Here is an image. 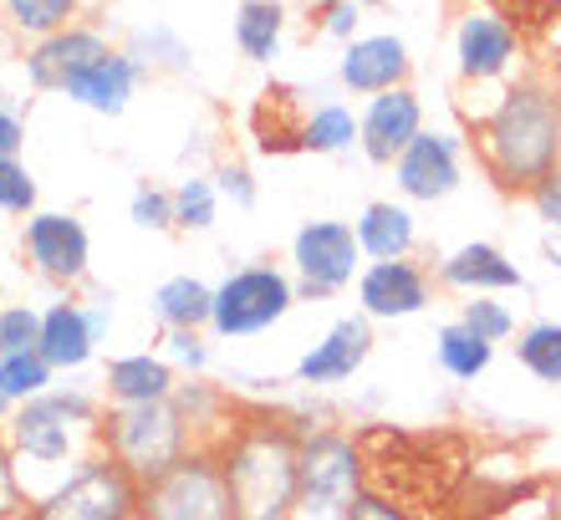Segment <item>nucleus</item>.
I'll list each match as a JSON object with an SVG mask.
<instances>
[{"label":"nucleus","instance_id":"obj_1","mask_svg":"<svg viewBox=\"0 0 561 520\" xmlns=\"http://www.w3.org/2000/svg\"><path fill=\"white\" fill-rule=\"evenodd\" d=\"M474 159L505 194H526L561 164V88L541 72L511 77L501 103L474 123Z\"/></svg>","mask_w":561,"mask_h":520},{"label":"nucleus","instance_id":"obj_2","mask_svg":"<svg viewBox=\"0 0 561 520\" xmlns=\"http://www.w3.org/2000/svg\"><path fill=\"white\" fill-rule=\"evenodd\" d=\"M103 414H107L103 393L72 383H57L42 398L11 408V418L0 429H5V444L15 454L21 485H26V506L42 490H51L72 464H82L88 454L103 449Z\"/></svg>","mask_w":561,"mask_h":520},{"label":"nucleus","instance_id":"obj_3","mask_svg":"<svg viewBox=\"0 0 561 520\" xmlns=\"http://www.w3.org/2000/svg\"><path fill=\"white\" fill-rule=\"evenodd\" d=\"M220 470L236 520H291L301 495V424L266 408H240L220 439Z\"/></svg>","mask_w":561,"mask_h":520},{"label":"nucleus","instance_id":"obj_4","mask_svg":"<svg viewBox=\"0 0 561 520\" xmlns=\"http://www.w3.org/2000/svg\"><path fill=\"white\" fill-rule=\"evenodd\" d=\"M194 444L190 418L174 398L163 403H138V408H107L103 414V454L123 464L138 485L169 475Z\"/></svg>","mask_w":561,"mask_h":520},{"label":"nucleus","instance_id":"obj_5","mask_svg":"<svg viewBox=\"0 0 561 520\" xmlns=\"http://www.w3.org/2000/svg\"><path fill=\"white\" fill-rule=\"evenodd\" d=\"M301 301L291 270L271 266V261H251V266L225 270L215 281V312H209V337L220 343H240V337H261V332L280 327L291 307Z\"/></svg>","mask_w":561,"mask_h":520},{"label":"nucleus","instance_id":"obj_6","mask_svg":"<svg viewBox=\"0 0 561 520\" xmlns=\"http://www.w3.org/2000/svg\"><path fill=\"white\" fill-rule=\"evenodd\" d=\"M26 520H138V479L98 449L21 510Z\"/></svg>","mask_w":561,"mask_h":520},{"label":"nucleus","instance_id":"obj_7","mask_svg":"<svg viewBox=\"0 0 561 520\" xmlns=\"http://www.w3.org/2000/svg\"><path fill=\"white\" fill-rule=\"evenodd\" d=\"M368 490L363 449L342 429H301V495L291 520H347L353 500Z\"/></svg>","mask_w":561,"mask_h":520},{"label":"nucleus","instance_id":"obj_8","mask_svg":"<svg viewBox=\"0 0 561 520\" xmlns=\"http://www.w3.org/2000/svg\"><path fill=\"white\" fill-rule=\"evenodd\" d=\"M138 520H236L220 454L190 449L169 475L138 485Z\"/></svg>","mask_w":561,"mask_h":520},{"label":"nucleus","instance_id":"obj_9","mask_svg":"<svg viewBox=\"0 0 561 520\" xmlns=\"http://www.w3.org/2000/svg\"><path fill=\"white\" fill-rule=\"evenodd\" d=\"M291 281L301 301H332L353 291L368 255L357 245V230L347 220H307L291 235Z\"/></svg>","mask_w":561,"mask_h":520},{"label":"nucleus","instance_id":"obj_10","mask_svg":"<svg viewBox=\"0 0 561 520\" xmlns=\"http://www.w3.org/2000/svg\"><path fill=\"white\" fill-rule=\"evenodd\" d=\"M21 261L51 291H82L92 276V235L72 209H36L21 220Z\"/></svg>","mask_w":561,"mask_h":520},{"label":"nucleus","instance_id":"obj_11","mask_svg":"<svg viewBox=\"0 0 561 520\" xmlns=\"http://www.w3.org/2000/svg\"><path fill=\"white\" fill-rule=\"evenodd\" d=\"M113 327V297L107 291H57L42 307V357L57 372H82L98 357Z\"/></svg>","mask_w":561,"mask_h":520},{"label":"nucleus","instance_id":"obj_12","mask_svg":"<svg viewBox=\"0 0 561 520\" xmlns=\"http://www.w3.org/2000/svg\"><path fill=\"white\" fill-rule=\"evenodd\" d=\"M520 67V36L495 5H470L455 21V72L459 88H505Z\"/></svg>","mask_w":561,"mask_h":520},{"label":"nucleus","instance_id":"obj_13","mask_svg":"<svg viewBox=\"0 0 561 520\" xmlns=\"http://www.w3.org/2000/svg\"><path fill=\"white\" fill-rule=\"evenodd\" d=\"M459 178H465V143L444 128H424L393 164V189L403 194V205H439L459 189Z\"/></svg>","mask_w":561,"mask_h":520},{"label":"nucleus","instance_id":"obj_14","mask_svg":"<svg viewBox=\"0 0 561 520\" xmlns=\"http://www.w3.org/2000/svg\"><path fill=\"white\" fill-rule=\"evenodd\" d=\"M424 134V103H419L414 88H393L378 92L363 103L357 113V153L368 159L373 169H393L399 153Z\"/></svg>","mask_w":561,"mask_h":520},{"label":"nucleus","instance_id":"obj_15","mask_svg":"<svg viewBox=\"0 0 561 520\" xmlns=\"http://www.w3.org/2000/svg\"><path fill=\"white\" fill-rule=\"evenodd\" d=\"M113 42H107L103 26L92 21H77V26L46 36V42H31L26 57H21V77H26L31 92H61L77 72H88L98 57H107Z\"/></svg>","mask_w":561,"mask_h":520},{"label":"nucleus","instance_id":"obj_16","mask_svg":"<svg viewBox=\"0 0 561 520\" xmlns=\"http://www.w3.org/2000/svg\"><path fill=\"white\" fill-rule=\"evenodd\" d=\"M373 357V322L363 312L353 316H337L332 327L296 357V372L291 383L301 388H337V383H353L363 362Z\"/></svg>","mask_w":561,"mask_h":520},{"label":"nucleus","instance_id":"obj_17","mask_svg":"<svg viewBox=\"0 0 561 520\" xmlns=\"http://www.w3.org/2000/svg\"><path fill=\"white\" fill-rule=\"evenodd\" d=\"M353 291L357 312L368 322H409V316L428 312V301H434V281L414 261H368Z\"/></svg>","mask_w":561,"mask_h":520},{"label":"nucleus","instance_id":"obj_18","mask_svg":"<svg viewBox=\"0 0 561 520\" xmlns=\"http://www.w3.org/2000/svg\"><path fill=\"white\" fill-rule=\"evenodd\" d=\"M409 72H414V57H409V42L393 36V31H368V36H353L337 57V88L353 92V97H378V92L409 88Z\"/></svg>","mask_w":561,"mask_h":520},{"label":"nucleus","instance_id":"obj_19","mask_svg":"<svg viewBox=\"0 0 561 520\" xmlns=\"http://www.w3.org/2000/svg\"><path fill=\"white\" fill-rule=\"evenodd\" d=\"M434 281L459 297H505V291H526V270L490 240H465L449 255H439Z\"/></svg>","mask_w":561,"mask_h":520},{"label":"nucleus","instance_id":"obj_20","mask_svg":"<svg viewBox=\"0 0 561 520\" xmlns=\"http://www.w3.org/2000/svg\"><path fill=\"white\" fill-rule=\"evenodd\" d=\"M138 88H144V72H138V61L123 51V46H113L107 57H98L88 67V72H77L67 88H61V97L72 107H82V113H98V118H123L128 107H134Z\"/></svg>","mask_w":561,"mask_h":520},{"label":"nucleus","instance_id":"obj_21","mask_svg":"<svg viewBox=\"0 0 561 520\" xmlns=\"http://www.w3.org/2000/svg\"><path fill=\"white\" fill-rule=\"evenodd\" d=\"M98 393L107 398V408L163 403V398H174L179 393V372L163 353H123V357H107Z\"/></svg>","mask_w":561,"mask_h":520},{"label":"nucleus","instance_id":"obj_22","mask_svg":"<svg viewBox=\"0 0 561 520\" xmlns=\"http://www.w3.org/2000/svg\"><path fill=\"white\" fill-rule=\"evenodd\" d=\"M353 230L368 261H409L419 245V220L403 199H373V205H363Z\"/></svg>","mask_w":561,"mask_h":520},{"label":"nucleus","instance_id":"obj_23","mask_svg":"<svg viewBox=\"0 0 561 520\" xmlns=\"http://www.w3.org/2000/svg\"><path fill=\"white\" fill-rule=\"evenodd\" d=\"M174 403L190 418V434L199 449H220V439L236 429V418H240L236 393L225 383H205V378H179Z\"/></svg>","mask_w":561,"mask_h":520},{"label":"nucleus","instance_id":"obj_24","mask_svg":"<svg viewBox=\"0 0 561 520\" xmlns=\"http://www.w3.org/2000/svg\"><path fill=\"white\" fill-rule=\"evenodd\" d=\"M148 312L163 332H209V312H215V286L199 276H169L153 286Z\"/></svg>","mask_w":561,"mask_h":520},{"label":"nucleus","instance_id":"obj_25","mask_svg":"<svg viewBox=\"0 0 561 520\" xmlns=\"http://www.w3.org/2000/svg\"><path fill=\"white\" fill-rule=\"evenodd\" d=\"M230 31H236L240 57L255 61V67H271L286 46V5L280 0H240Z\"/></svg>","mask_w":561,"mask_h":520},{"label":"nucleus","instance_id":"obj_26","mask_svg":"<svg viewBox=\"0 0 561 520\" xmlns=\"http://www.w3.org/2000/svg\"><path fill=\"white\" fill-rule=\"evenodd\" d=\"M296 149L301 153H322V159H332V153H353L357 149V113L347 103H317L307 113V118L296 123Z\"/></svg>","mask_w":561,"mask_h":520},{"label":"nucleus","instance_id":"obj_27","mask_svg":"<svg viewBox=\"0 0 561 520\" xmlns=\"http://www.w3.org/2000/svg\"><path fill=\"white\" fill-rule=\"evenodd\" d=\"M434 362H439L455 383H474V378H485L490 362H495V343H485L480 332H470L465 322H444L434 332Z\"/></svg>","mask_w":561,"mask_h":520},{"label":"nucleus","instance_id":"obj_28","mask_svg":"<svg viewBox=\"0 0 561 520\" xmlns=\"http://www.w3.org/2000/svg\"><path fill=\"white\" fill-rule=\"evenodd\" d=\"M82 15V0H0V21L11 31L15 42H46L57 31L77 26Z\"/></svg>","mask_w":561,"mask_h":520},{"label":"nucleus","instance_id":"obj_29","mask_svg":"<svg viewBox=\"0 0 561 520\" xmlns=\"http://www.w3.org/2000/svg\"><path fill=\"white\" fill-rule=\"evenodd\" d=\"M123 51L138 61V72L144 77H184V72H194L190 42H184L179 31H169V26H138L134 36L123 42Z\"/></svg>","mask_w":561,"mask_h":520},{"label":"nucleus","instance_id":"obj_30","mask_svg":"<svg viewBox=\"0 0 561 520\" xmlns=\"http://www.w3.org/2000/svg\"><path fill=\"white\" fill-rule=\"evenodd\" d=\"M57 378H61V372L42 357V347L0 357V393H5V403H11V408H21V403L51 393V388H57Z\"/></svg>","mask_w":561,"mask_h":520},{"label":"nucleus","instance_id":"obj_31","mask_svg":"<svg viewBox=\"0 0 561 520\" xmlns=\"http://www.w3.org/2000/svg\"><path fill=\"white\" fill-rule=\"evenodd\" d=\"M220 189H215V178L205 174H190L174 184V230H184V235H205V230H215V220H220Z\"/></svg>","mask_w":561,"mask_h":520},{"label":"nucleus","instance_id":"obj_32","mask_svg":"<svg viewBox=\"0 0 561 520\" xmlns=\"http://www.w3.org/2000/svg\"><path fill=\"white\" fill-rule=\"evenodd\" d=\"M516 362L531 372L536 383H561V322H531L516 332Z\"/></svg>","mask_w":561,"mask_h":520},{"label":"nucleus","instance_id":"obj_33","mask_svg":"<svg viewBox=\"0 0 561 520\" xmlns=\"http://www.w3.org/2000/svg\"><path fill=\"white\" fill-rule=\"evenodd\" d=\"M459 322L470 332H480V337L495 347L516 337V312H511L501 297H465L459 301Z\"/></svg>","mask_w":561,"mask_h":520},{"label":"nucleus","instance_id":"obj_34","mask_svg":"<svg viewBox=\"0 0 561 520\" xmlns=\"http://www.w3.org/2000/svg\"><path fill=\"white\" fill-rule=\"evenodd\" d=\"M36 209H42V194H36V174L26 169V159H0V215L26 220Z\"/></svg>","mask_w":561,"mask_h":520},{"label":"nucleus","instance_id":"obj_35","mask_svg":"<svg viewBox=\"0 0 561 520\" xmlns=\"http://www.w3.org/2000/svg\"><path fill=\"white\" fill-rule=\"evenodd\" d=\"M36 343H42V307L5 301V307H0V357L31 353Z\"/></svg>","mask_w":561,"mask_h":520},{"label":"nucleus","instance_id":"obj_36","mask_svg":"<svg viewBox=\"0 0 561 520\" xmlns=\"http://www.w3.org/2000/svg\"><path fill=\"white\" fill-rule=\"evenodd\" d=\"M159 353L174 362L179 378H205L209 372V332H163L159 337Z\"/></svg>","mask_w":561,"mask_h":520},{"label":"nucleus","instance_id":"obj_37","mask_svg":"<svg viewBox=\"0 0 561 520\" xmlns=\"http://www.w3.org/2000/svg\"><path fill=\"white\" fill-rule=\"evenodd\" d=\"M128 220L138 224V230H153V235H163V230H174V189H159V184H138L134 199H128Z\"/></svg>","mask_w":561,"mask_h":520},{"label":"nucleus","instance_id":"obj_38","mask_svg":"<svg viewBox=\"0 0 561 520\" xmlns=\"http://www.w3.org/2000/svg\"><path fill=\"white\" fill-rule=\"evenodd\" d=\"M311 26H317V36H327V42L347 46L353 36H363V5L357 0H317L311 5Z\"/></svg>","mask_w":561,"mask_h":520},{"label":"nucleus","instance_id":"obj_39","mask_svg":"<svg viewBox=\"0 0 561 520\" xmlns=\"http://www.w3.org/2000/svg\"><path fill=\"white\" fill-rule=\"evenodd\" d=\"M215 189H220V199L230 209H255V199H261V189H255V174L245 164H236V159H225L220 169H215Z\"/></svg>","mask_w":561,"mask_h":520},{"label":"nucleus","instance_id":"obj_40","mask_svg":"<svg viewBox=\"0 0 561 520\" xmlns=\"http://www.w3.org/2000/svg\"><path fill=\"white\" fill-rule=\"evenodd\" d=\"M21 510H26V485H21L15 454L5 444V429H0V516H21Z\"/></svg>","mask_w":561,"mask_h":520},{"label":"nucleus","instance_id":"obj_41","mask_svg":"<svg viewBox=\"0 0 561 520\" xmlns=\"http://www.w3.org/2000/svg\"><path fill=\"white\" fill-rule=\"evenodd\" d=\"M347 520H414V516H409L399 500H388V495L363 490V495L353 500V510H347Z\"/></svg>","mask_w":561,"mask_h":520},{"label":"nucleus","instance_id":"obj_42","mask_svg":"<svg viewBox=\"0 0 561 520\" xmlns=\"http://www.w3.org/2000/svg\"><path fill=\"white\" fill-rule=\"evenodd\" d=\"M531 209L541 215V224H557L561 230V164L531 189Z\"/></svg>","mask_w":561,"mask_h":520},{"label":"nucleus","instance_id":"obj_43","mask_svg":"<svg viewBox=\"0 0 561 520\" xmlns=\"http://www.w3.org/2000/svg\"><path fill=\"white\" fill-rule=\"evenodd\" d=\"M26 149V118L15 103H0V159H21Z\"/></svg>","mask_w":561,"mask_h":520},{"label":"nucleus","instance_id":"obj_44","mask_svg":"<svg viewBox=\"0 0 561 520\" xmlns=\"http://www.w3.org/2000/svg\"><path fill=\"white\" fill-rule=\"evenodd\" d=\"M541 255H547L551 270H561V230H557V224H547V230H541Z\"/></svg>","mask_w":561,"mask_h":520},{"label":"nucleus","instance_id":"obj_45","mask_svg":"<svg viewBox=\"0 0 561 520\" xmlns=\"http://www.w3.org/2000/svg\"><path fill=\"white\" fill-rule=\"evenodd\" d=\"M5 418H11V403H5V393H0V424H5Z\"/></svg>","mask_w":561,"mask_h":520},{"label":"nucleus","instance_id":"obj_46","mask_svg":"<svg viewBox=\"0 0 561 520\" xmlns=\"http://www.w3.org/2000/svg\"><path fill=\"white\" fill-rule=\"evenodd\" d=\"M5 301H11V297H5V276H0V307H5Z\"/></svg>","mask_w":561,"mask_h":520},{"label":"nucleus","instance_id":"obj_47","mask_svg":"<svg viewBox=\"0 0 561 520\" xmlns=\"http://www.w3.org/2000/svg\"><path fill=\"white\" fill-rule=\"evenodd\" d=\"M357 5H383V0H357Z\"/></svg>","mask_w":561,"mask_h":520},{"label":"nucleus","instance_id":"obj_48","mask_svg":"<svg viewBox=\"0 0 561 520\" xmlns=\"http://www.w3.org/2000/svg\"><path fill=\"white\" fill-rule=\"evenodd\" d=\"M0 520H26V516H0Z\"/></svg>","mask_w":561,"mask_h":520},{"label":"nucleus","instance_id":"obj_49","mask_svg":"<svg viewBox=\"0 0 561 520\" xmlns=\"http://www.w3.org/2000/svg\"><path fill=\"white\" fill-rule=\"evenodd\" d=\"M0 72H5V57H0Z\"/></svg>","mask_w":561,"mask_h":520}]
</instances>
